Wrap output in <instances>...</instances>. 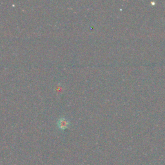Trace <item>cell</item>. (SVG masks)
I'll return each instance as SVG.
<instances>
[{
    "label": "cell",
    "instance_id": "obj_1",
    "mask_svg": "<svg viewBox=\"0 0 165 165\" xmlns=\"http://www.w3.org/2000/svg\"><path fill=\"white\" fill-rule=\"evenodd\" d=\"M57 127L61 130H65L69 127L70 122L69 121L65 118H61L57 121Z\"/></svg>",
    "mask_w": 165,
    "mask_h": 165
}]
</instances>
